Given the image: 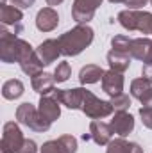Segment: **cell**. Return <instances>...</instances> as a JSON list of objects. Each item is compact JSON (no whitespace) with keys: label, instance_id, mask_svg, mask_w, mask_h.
<instances>
[{"label":"cell","instance_id":"obj_1","mask_svg":"<svg viewBox=\"0 0 152 153\" xmlns=\"http://www.w3.org/2000/svg\"><path fill=\"white\" fill-rule=\"evenodd\" d=\"M95 38V32L90 25H77L74 29L66 30L65 34L59 36V46H61V55L65 57H75L82 53Z\"/></svg>","mask_w":152,"mask_h":153},{"label":"cell","instance_id":"obj_2","mask_svg":"<svg viewBox=\"0 0 152 153\" xmlns=\"http://www.w3.org/2000/svg\"><path fill=\"white\" fill-rule=\"evenodd\" d=\"M118 22L129 32L138 30L143 36L145 34H152V13H149V11L125 9V11L118 13Z\"/></svg>","mask_w":152,"mask_h":153},{"label":"cell","instance_id":"obj_3","mask_svg":"<svg viewBox=\"0 0 152 153\" xmlns=\"http://www.w3.org/2000/svg\"><path fill=\"white\" fill-rule=\"evenodd\" d=\"M16 119H18L20 125H23V126H27V128H31L34 132H39V134L47 132L50 128V125H52L48 119H45L43 116L39 114V111L32 103H29V102L18 105V109H16Z\"/></svg>","mask_w":152,"mask_h":153},{"label":"cell","instance_id":"obj_4","mask_svg":"<svg viewBox=\"0 0 152 153\" xmlns=\"http://www.w3.org/2000/svg\"><path fill=\"white\" fill-rule=\"evenodd\" d=\"M81 111L88 116L90 119H102V117H108V116H111L114 112L111 102L100 100L99 96H95L88 89H84V98H82Z\"/></svg>","mask_w":152,"mask_h":153},{"label":"cell","instance_id":"obj_5","mask_svg":"<svg viewBox=\"0 0 152 153\" xmlns=\"http://www.w3.org/2000/svg\"><path fill=\"white\" fill-rule=\"evenodd\" d=\"M16 62L20 64L22 71L29 76H34V75H38V73L43 71L41 59L38 57L36 50L29 45V41H25V39H22V43H20V52H18Z\"/></svg>","mask_w":152,"mask_h":153},{"label":"cell","instance_id":"obj_6","mask_svg":"<svg viewBox=\"0 0 152 153\" xmlns=\"http://www.w3.org/2000/svg\"><path fill=\"white\" fill-rule=\"evenodd\" d=\"M25 137L20 130V126L14 121H7L2 130V141H0V153H18L22 148Z\"/></svg>","mask_w":152,"mask_h":153},{"label":"cell","instance_id":"obj_7","mask_svg":"<svg viewBox=\"0 0 152 153\" xmlns=\"http://www.w3.org/2000/svg\"><path fill=\"white\" fill-rule=\"evenodd\" d=\"M20 43L22 39L16 34L5 30V27H2L0 30V59L5 64L16 62L18 59V52H20Z\"/></svg>","mask_w":152,"mask_h":153},{"label":"cell","instance_id":"obj_8","mask_svg":"<svg viewBox=\"0 0 152 153\" xmlns=\"http://www.w3.org/2000/svg\"><path fill=\"white\" fill-rule=\"evenodd\" d=\"M104 0H74L72 5V18L79 25H88L93 20L95 11L102 5Z\"/></svg>","mask_w":152,"mask_h":153},{"label":"cell","instance_id":"obj_9","mask_svg":"<svg viewBox=\"0 0 152 153\" xmlns=\"http://www.w3.org/2000/svg\"><path fill=\"white\" fill-rule=\"evenodd\" d=\"M61 105L72 109V111H81L82 107V98H84V87H74V89H54L50 93Z\"/></svg>","mask_w":152,"mask_h":153},{"label":"cell","instance_id":"obj_10","mask_svg":"<svg viewBox=\"0 0 152 153\" xmlns=\"http://www.w3.org/2000/svg\"><path fill=\"white\" fill-rule=\"evenodd\" d=\"M131 94L138 102H141L143 107H152V82L145 76L134 78L131 82Z\"/></svg>","mask_w":152,"mask_h":153},{"label":"cell","instance_id":"obj_11","mask_svg":"<svg viewBox=\"0 0 152 153\" xmlns=\"http://www.w3.org/2000/svg\"><path fill=\"white\" fill-rule=\"evenodd\" d=\"M90 135H91V141L99 146H108L111 143V137H113V128L111 125L100 121V119H93L90 123Z\"/></svg>","mask_w":152,"mask_h":153},{"label":"cell","instance_id":"obj_12","mask_svg":"<svg viewBox=\"0 0 152 153\" xmlns=\"http://www.w3.org/2000/svg\"><path fill=\"white\" fill-rule=\"evenodd\" d=\"M100 82H102V91H104L106 94H109L111 98L123 93L125 78H123L122 73H118V71H113V70L104 71V76H102Z\"/></svg>","mask_w":152,"mask_h":153},{"label":"cell","instance_id":"obj_13","mask_svg":"<svg viewBox=\"0 0 152 153\" xmlns=\"http://www.w3.org/2000/svg\"><path fill=\"white\" fill-rule=\"evenodd\" d=\"M129 53H131L132 59H138L143 64H150L152 62V39H149V38L132 39Z\"/></svg>","mask_w":152,"mask_h":153},{"label":"cell","instance_id":"obj_14","mask_svg":"<svg viewBox=\"0 0 152 153\" xmlns=\"http://www.w3.org/2000/svg\"><path fill=\"white\" fill-rule=\"evenodd\" d=\"M22 20H23V13L22 9L14 7V5H9V4H2L0 5V22L2 25H13L14 27V32L20 34L22 32Z\"/></svg>","mask_w":152,"mask_h":153},{"label":"cell","instance_id":"obj_15","mask_svg":"<svg viewBox=\"0 0 152 153\" xmlns=\"http://www.w3.org/2000/svg\"><path fill=\"white\" fill-rule=\"evenodd\" d=\"M59 25V14L54 7H43L36 14V27L41 32H52Z\"/></svg>","mask_w":152,"mask_h":153},{"label":"cell","instance_id":"obj_16","mask_svg":"<svg viewBox=\"0 0 152 153\" xmlns=\"http://www.w3.org/2000/svg\"><path fill=\"white\" fill-rule=\"evenodd\" d=\"M36 53H38V57L41 59L43 66L52 64V62L61 55L59 41H57V39H45L43 43H39V46L36 48Z\"/></svg>","mask_w":152,"mask_h":153},{"label":"cell","instance_id":"obj_17","mask_svg":"<svg viewBox=\"0 0 152 153\" xmlns=\"http://www.w3.org/2000/svg\"><path fill=\"white\" fill-rule=\"evenodd\" d=\"M111 128H113V134L120 135V137H127L132 130H134V117L129 114L127 111L123 112H114L113 119H111Z\"/></svg>","mask_w":152,"mask_h":153},{"label":"cell","instance_id":"obj_18","mask_svg":"<svg viewBox=\"0 0 152 153\" xmlns=\"http://www.w3.org/2000/svg\"><path fill=\"white\" fill-rule=\"evenodd\" d=\"M38 111L45 119H48L50 123H54V121L59 119V116H61V103H59L52 94H45V96L39 98Z\"/></svg>","mask_w":152,"mask_h":153},{"label":"cell","instance_id":"obj_19","mask_svg":"<svg viewBox=\"0 0 152 153\" xmlns=\"http://www.w3.org/2000/svg\"><path fill=\"white\" fill-rule=\"evenodd\" d=\"M54 84H56V78H54V73H47V71H41L38 75H34L31 78V85L32 89L45 96V94H50L54 91Z\"/></svg>","mask_w":152,"mask_h":153},{"label":"cell","instance_id":"obj_20","mask_svg":"<svg viewBox=\"0 0 152 153\" xmlns=\"http://www.w3.org/2000/svg\"><path fill=\"white\" fill-rule=\"evenodd\" d=\"M131 53H125V52H118V50H113L108 52V64H109V70L113 71H118V73H123L129 70L131 66Z\"/></svg>","mask_w":152,"mask_h":153},{"label":"cell","instance_id":"obj_21","mask_svg":"<svg viewBox=\"0 0 152 153\" xmlns=\"http://www.w3.org/2000/svg\"><path fill=\"white\" fill-rule=\"evenodd\" d=\"M106 153H143V148L138 143H129L125 137H118L108 144Z\"/></svg>","mask_w":152,"mask_h":153},{"label":"cell","instance_id":"obj_22","mask_svg":"<svg viewBox=\"0 0 152 153\" xmlns=\"http://www.w3.org/2000/svg\"><path fill=\"white\" fill-rule=\"evenodd\" d=\"M104 70L97 64H86L81 71H79V82L81 84H97L99 80H102Z\"/></svg>","mask_w":152,"mask_h":153},{"label":"cell","instance_id":"obj_23","mask_svg":"<svg viewBox=\"0 0 152 153\" xmlns=\"http://www.w3.org/2000/svg\"><path fill=\"white\" fill-rule=\"evenodd\" d=\"M23 91H25V87H23L22 80H18V78H11V80L4 82V85H2V96L5 100H16L23 94Z\"/></svg>","mask_w":152,"mask_h":153},{"label":"cell","instance_id":"obj_24","mask_svg":"<svg viewBox=\"0 0 152 153\" xmlns=\"http://www.w3.org/2000/svg\"><path fill=\"white\" fill-rule=\"evenodd\" d=\"M131 41H132V39L129 38V36H125V34H116V36L111 38V48H113V50H118V52L129 53V50H131Z\"/></svg>","mask_w":152,"mask_h":153},{"label":"cell","instance_id":"obj_25","mask_svg":"<svg viewBox=\"0 0 152 153\" xmlns=\"http://www.w3.org/2000/svg\"><path fill=\"white\" fill-rule=\"evenodd\" d=\"M109 102H111V105H113L114 112H123V111H129V107H131V98H129V94H125V93H122V94H118V96H113Z\"/></svg>","mask_w":152,"mask_h":153},{"label":"cell","instance_id":"obj_26","mask_svg":"<svg viewBox=\"0 0 152 153\" xmlns=\"http://www.w3.org/2000/svg\"><path fill=\"white\" fill-rule=\"evenodd\" d=\"M72 75V68H70V64L65 61V62H59L57 64V68L54 70V78H56V82L57 84H63V82H66L68 78Z\"/></svg>","mask_w":152,"mask_h":153},{"label":"cell","instance_id":"obj_27","mask_svg":"<svg viewBox=\"0 0 152 153\" xmlns=\"http://www.w3.org/2000/svg\"><path fill=\"white\" fill-rule=\"evenodd\" d=\"M39 153H66V150H65V146L59 143V139H56V141H47V143H43Z\"/></svg>","mask_w":152,"mask_h":153},{"label":"cell","instance_id":"obj_28","mask_svg":"<svg viewBox=\"0 0 152 153\" xmlns=\"http://www.w3.org/2000/svg\"><path fill=\"white\" fill-rule=\"evenodd\" d=\"M59 143L65 146L66 153H75L77 152V139L74 135H61V137H59Z\"/></svg>","mask_w":152,"mask_h":153},{"label":"cell","instance_id":"obj_29","mask_svg":"<svg viewBox=\"0 0 152 153\" xmlns=\"http://www.w3.org/2000/svg\"><path fill=\"white\" fill-rule=\"evenodd\" d=\"M140 116H141V121H143L145 128L152 130V107H143V105H141Z\"/></svg>","mask_w":152,"mask_h":153},{"label":"cell","instance_id":"obj_30","mask_svg":"<svg viewBox=\"0 0 152 153\" xmlns=\"http://www.w3.org/2000/svg\"><path fill=\"white\" fill-rule=\"evenodd\" d=\"M18 153H38V144L32 139H25L22 148L18 150Z\"/></svg>","mask_w":152,"mask_h":153},{"label":"cell","instance_id":"obj_31","mask_svg":"<svg viewBox=\"0 0 152 153\" xmlns=\"http://www.w3.org/2000/svg\"><path fill=\"white\" fill-rule=\"evenodd\" d=\"M147 2H150V0H123L127 9H132V11H140L141 7L147 5Z\"/></svg>","mask_w":152,"mask_h":153},{"label":"cell","instance_id":"obj_32","mask_svg":"<svg viewBox=\"0 0 152 153\" xmlns=\"http://www.w3.org/2000/svg\"><path fill=\"white\" fill-rule=\"evenodd\" d=\"M34 2L36 0H11V4L14 7H18V9H29V7L34 5Z\"/></svg>","mask_w":152,"mask_h":153},{"label":"cell","instance_id":"obj_33","mask_svg":"<svg viewBox=\"0 0 152 153\" xmlns=\"http://www.w3.org/2000/svg\"><path fill=\"white\" fill-rule=\"evenodd\" d=\"M141 75L145 76L147 80H150L152 82V62L150 64H143V68H141Z\"/></svg>","mask_w":152,"mask_h":153},{"label":"cell","instance_id":"obj_34","mask_svg":"<svg viewBox=\"0 0 152 153\" xmlns=\"http://www.w3.org/2000/svg\"><path fill=\"white\" fill-rule=\"evenodd\" d=\"M47 4H48V7H56V5L63 4V0H47Z\"/></svg>","mask_w":152,"mask_h":153},{"label":"cell","instance_id":"obj_35","mask_svg":"<svg viewBox=\"0 0 152 153\" xmlns=\"http://www.w3.org/2000/svg\"><path fill=\"white\" fill-rule=\"evenodd\" d=\"M82 139H84V141H90V139H91V135H90V134H84V135H82Z\"/></svg>","mask_w":152,"mask_h":153},{"label":"cell","instance_id":"obj_36","mask_svg":"<svg viewBox=\"0 0 152 153\" xmlns=\"http://www.w3.org/2000/svg\"><path fill=\"white\" fill-rule=\"evenodd\" d=\"M109 2H111V4H122L123 0H109Z\"/></svg>","mask_w":152,"mask_h":153},{"label":"cell","instance_id":"obj_37","mask_svg":"<svg viewBox=\"0 0 152 153\" xmlns=\"http://www.w3.org/2000/svg\"><path fill=\"white\" fill-rule=\"evenodd\" d=\"M2 4H5V0H2Z\"/></svg>","mask_w":152,"mask_h":153},{"label":"cell","instance_id":"obj_38","mask_svg":"<svg viewBox=\"0 0 152 153\" xmlns=\"http://www.w3.org/2000/svg\"><path fill=\"white\" fill-rule=\"evenodd\" d=\"M150 5H152V0H150Z\"/></svg>","mask_w":152,"mask_h":153}]
</instances>
